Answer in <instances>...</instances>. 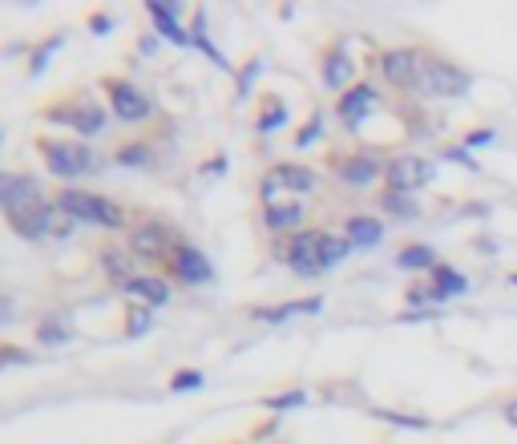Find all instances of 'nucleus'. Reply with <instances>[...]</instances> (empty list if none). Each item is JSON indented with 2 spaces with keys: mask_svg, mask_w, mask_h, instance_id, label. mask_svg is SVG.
Wrapping results in <instances>:
<instances>
[{
  "mask_svg": "<svg viewBox=\"0 0 517 444\" xmlns=\"http://www.w3.org/2000/svg\"><path fill=\"white\" fill-rule=\"evenodd\" d=\"M53 202L65 214H73L77 222H89V227H97V231H122L126 227V210L106 194H93V190H81V186H61Z\"/></svg>",
  "mask_w": 517,
  "mask_h": 444,
  "instance_id": "f257e3e1",
  "label": "nucleus"
},
{
  "mask_svg": "<svg viewBox=\"0 0 517 444\" xmlns=\"http://www.w3.org/2000/svg\"><path fill=\"white\" fill-rule=\"evenodd\" d=\"M45 122L73 130V134L85 142V138L106 134V126H110V109L101 105V101H93V97H69V101H57V105L45 109Z\"/></svg>",
  "mask_w": 517,
  "mask_h": 444,
  "instance_id": "f03ea898",
  "label": "nucleus"
},
{
  "mask_svg": "<svg viewBox=\"0 0 517 444\" xmlns=\"http://www.w3.org/2000/svg\"><path fill=\"white\" fill-rule=\"evenodd\" d=\"M41 158H45V170H49L53 178H65V186L77 182V178H85V174H97V170H101V158H97L85 142L41 138Z\"/></svg>",
  "mask_w": 517,
  "mask_h": 444,
  "instance_id": "7ed1b4c3",
  "label": "nucleus"
},
{
  "mask_svg": "<svg viewBox=\"0 0 517 444\" xmlns=\"http://www.w3.org/2000/svg\"><path fill=\"white\" fill-rule=\"evenodd\" d=\"M178 243H182L178 231L170 227V222H162V218H138L134 227L126 231L130 255H134V259H146V263H158V259L166 263Z\"/></svg>",
  "mask_w": 517,
  "mask_h": 444,
  "instance_id": "20e7f679",
  "label": "nucleus"
},
{
  "mask_svg": "<svg viewBox=\"0 0 517 444\" xmlns=\"http://www.w3.org/2000/svg\"><path fill=\"white\" fill-rule=\"evenodd\" d=\"M49 202L53 198H45V190L33 174H0V210H5L9 222L25 218V214H37Z\"/></svg>",
  "mask_w": 517,
  "mask_h": 444,
  "instance_id": "39448f33",
  "label": "nucleus"
},
{
  "mask_svg": "<svg viewBox=\"0 0 517 444\" xmlns=\"http://www.w3.org/2000/svg\"><path fill=\"white\" fill-rule=\"evenodd\" d=\"M320 186V178L307 170V166H291V162H275L267 174H263V206H275V202H287L295 194H312Z\"/></svg>",
  "mask_w": 517,
  "mask_h": 444,
  "instance_id": "423d86ee",
  "label": "nucleus"
},
{
  "mask_svg": "<svg viewBox=\"0 0 517 444\" xmlns=\"http://www.w3.org/2000/svg\"><path fill=\"white\" fill-rule=\"evenodd\" d=\"M469 89H473V77L461 65L441 61V57H425L417 93H425V97H465Z\"/></svg>",
  "mask_w": 517,
  "mask_h": 444,
  "instance_id": "0eeeda50",
  "label": "nucleus"
},
{
  "mask_svg": "<svg viewBox=\"0 0 517 444\" xmlns=\"http://www.w3.org/2000/svg\"><path fill=\"white\" fill-rule=\"evenodd\" d=\"M106 97H110V114L118 118V122H126V126H142V122H150L154 118V97L150 93H142L134 81H106Z\"/></svg>",
  "mask_w": 517,
  "mask_h": 444,
  "instance_id": "6e6552de",
  "label": "nucleus"
},
{
  "mask_svg": "<svg viewBox=\"0 0 517 444\" xmlns=\"http://www.w3.org/2000/svg\"><path fill=\"white\" fill-rule=\"evenodd\" d=\"M433 178H437V166L429 162V158H421V154H396V158H388V170H384V190H400V194H417V190H425V186H433Z\"/></svg>",
  "mask_w": 517,
  "mask_h": 444,
  "instance_id": "1a4fd4ad",
  "label": "nucleus"
},
{
  "mask_svg": "<svg viewBox=\"0 0 517 444\" xmlns=\"http://www.w3.org/2000/svg\"><path fill=\"white\" fill-rule=\"evenodd\" d=\"M166 275H170V283H182V287H206V283H215V263L194 243H178L166 259Z\"/></svg>",
  "mask_w": 517,
  "mask_h": 444,
  "instance_id": "9d476101",
  "label": "nucleus"
},
{
  "mask_svg": "<svg viewBox=\"0 0 517 444\" xmlns=\"http://www.w3.org/2000/svg\"><path fill=\"white\" fill-rule=\"evenodd\" d=\"M388 170V158L372 154V150H356V154H336L332 158V174L340 182H348L352 190H368L372 182H380Z\"/></svg>",
  "mask_w": 517,
  "mask_h": 444,
  "instance_id": "9b49d317",
  "label": "nucleus"
},
{
  "mask_svg": "<svg viewBox=\"0 0 517 444\" xmlns=\"http://www.w3.org/2000/svg\"><path fill=\"white\" fill-rule=\"evenodd\" d=\"M421 69H425V53H417V49H388V53H380V77L388 85H396V89L417 93Z\"/></svg>",
  "mask_w": 517,
  "mask_h": 444,
  "instance_id": "f8f14e48",
  "label": "nucleus"
},
{
  "mask_svg": "<svg viewBox=\"0 0 517 444\" xmlns=\"http://www.w3.org/2000/svg\"><path fill=\"white\" fill-rule=\"evenodd\" d=\"M320 239L324 231H299L287 239V251H283V263L299 275V279H320L324 267H320Z\"/></svg>",
  "mask_w": 517,
  "mask_h": 444,
  "instance_id": "ddd939ff",
  "label": "nucleus"
},
{
  "mask_svg": "<svg viewBox=\"0 0 517 444\" xmlns=\"http://www.w3.org/2000/svg\"><path fill=\"white\" fill-rule=\"evenodd\" d=\"M376 109H380V89H376L372 81H356V85L336 101V114H340V122H344L352 134L364 126L368 114H376Z\"/></svg>",
  "mask_w": 517,
  "mask_h": 444,
  "instance_id": "4468645a",
  "label": "nucleus"
},
{
  "mask_svg": "<svg viewBox=\"0 0 517 444\" xmlns=\"http://www.w3.org/2000/svg\"><path fill=\"white\" fill-rule=\"evenodd\" d=\"M320 81H324V89H332V93H340V97L356 85V61H352V53H348L344 41L324 53V61H320Z\"/></svg>",
  "mask_w": 517,
  "mask_h": 444,
  "instance_id": "2eb2a0df",
  "label": "nucleus"
},
{
  "mask_svg": "<svg viewBox=\"0 0 517 444\" xmlns=\"http://www.w3.org/2000/svg\"><path fill=\"white\" fill-rule=\"evenodd\" d=\"M146 13H150V21H154V29L166 37V41H174V45H194V37L182 29V5L178 0H150L146 5Z\"/></svg>",
  "mask_w": 517,
  "mask_h": 444,
  "instance_id": "dca6fc26",
  "label": "nucleus"
},
{
  "mask_svg": "<svg viewBox=\"0 0 517 444\" xmlns=\"http://www.w3.org/2000/svg\"><path fill=\"white\" fill-rule=\"evenodd\" d=\"M303 202L299 198H287V202H275V206H263V227L271 235H299L303 227Z\"/></svg>",
  "mask_w": 517,
  "mask_h": 444,
  "instance_id": "f3484780",
  "label": "nucleus"
},
{
  "mask_svg": "<svg viewBox=\"0 0 517 444\" xmlns=\"http://www.w3.org/2000/svg\"><path fill=\"white\" fill-rule=\"evenodd\" d=\"M384 222L376 218V214H352L348 222H344V239L352 243V251H372V247H380L384 243Z\"/></svg>",
  "mask_w": 517,
  "mask_h": 444,
  "instance_id": "a211bd4d",
  "label": "nucleus"
},
{
  "mask_svg": "<svg viewBox=\"0 0 517 444\" xmlns=\"http://www.w3.org/2000/svg\"><path fill=\"white\" fill-rule=\"evenodd\" d=\"M126 295L130 303H146V307H166L170 295H174V283L162 279V275H134L126 283Z\"/></svg>",
  "mask_w": 517,
  "mask_h": 444,
  "instance_id": "6ab92c4d",
  "label": "nucleus"
},
{
  "mask_svg": "<svg viewBox=\"0 0 517 444\" xmlns=\"http://www.w3.org/2000/svg\"><path fill=\"white\" fill-rule=\"evenodd\" d=\"M134 255H130V247H101L97 251V263H101V271H106V279L110 283H118L122 291H126V283L134 279V263H130Z\"/></svg>",
  "mask_w": 517,
  "mask_h": 444,
  "instance_id": "aec40b11",
  "label": "nucleus"
},
{
  "mask_svg": "<svg viewBox=\"0 0 517 444\" xmlns=\"http://www.w3.org/2000/svg\"><path fill=\"white\" fill-rule=\"evenodd\" d=\"M316 311H324V299H291V303H279V307H255V319L259 323H283V319L316 315Z\"/></svg>",
  "mask_w": 517,
  "mask_h": 444,
  "instance_id": "412c9836",
  "label": "nucleus"
},
{
  "mask_svg": "<svg viewBox=\"0 0 517 444\" xmlns=\"http://www.w3.org/2000/svg\"><path fill=\"white\" fill-rule=\"evenodd\" d=\"M429 283L437 287L441 299H461V295H469V279H465L457 267H449V263H437L433 275H429Z\"/></svg>",
  "mask_w": 517,
  "mask_h": 444,
  "instance_id": "4be33fe9",
  "label": "nucleus"
},
{
  "mask_svg": "<svg viewBox=\"0 0 517 444\" xmlns=\"http://www.w3.org/2000/svg\"><path fill=\"white\" fill-rule=\"evenodd\" d=\"M380 210H384L388 218H400V222L421 218V202L412 198V194H400V190H384V194H380Z\"/></svg>",
  "mask_w": 517,
  "mask_h": 444,
  "instance_id": "5701e85b",
  "label": "nucleus"
},
{
  "mask_svg": "<svg viewBox=\"0 0 517 444\" xmlns=\"http://www.w3.org/2000/svg\"><path fill=\"white\" fill-rule=\"evenodd\" d=\"M396 267H400V271H429V275H433V267H437V251H433V247H425V243H408V247L396 255Z\"/></svg>",
  "mask_w": 517,
  "mask_h": 444,
  "instance_id": "b1692460",
  "label": "nucleus"
},
{
  "mask_svg": "<svg viewBox=\"0 0 517 444\" xmlns=\"http://www.w3.org/2000/svg\"><path fill=\"white\" fill-rule=\"evenodd\" d=\"M348 255H352V243H348L344 235H336V231H324V239H320V267L332 271V267H340Z\"/></svg>",
  "mask_w": 517,
  "mask_h": 444,
  "instance_id": "393cba45",
  "label": "nucleus"
},
{
  "mask_svg": "<svg viewBox=\"0 0 517 444\" xmlns=\"http://www.w3.org/2000/svg\"><path fill=\"white\" fill-rule=\"evenodd\" d=\"M37 344H45V348H61V344H69L73 340V331H69V323L65 319H57V315H49V319H41L37 323Z\"/></svg>",
  "mask_w": 517,
  "mask_h": 444,
  "instance_id": "a878e982",
  "label": "nucleus"
},
{
  "mask_svg": "<svg viewBox=\"0 0 517 444\" xmlns=\"http://www.w3.org/2000/svg\"><path fill=\"white\" fill-rule=\"evenodd\" d=\"M279 126H287V105L279 97H263V114L255 118V130L259 134H275Z\"/></svg>",
  "mask_w": 517,
  "mask_h": 444,
  "instance_id": "bb28decb",
  "label": "nucleus"
},
{
  "mask_svg": "<svg viewBox=\"0 0 517 444\" xmlns=\"http://www.w3.org/2000/svg\"><path fill=\"white\" fill-rule=\"evenodd\" d=\"M114 158H118V166H126V170H146V166H154V146H146V142H126Z\"/></svg>",
  "mask_w": 517,
  "mask_h": 444,
  "instance_id": "cd10ccee",
  "label": "nucleus"
},
{
  "mask_svg": "<svg viewBox=\"0 0 517 444\" xmlns=\"http://www.w3.org/2000/svg\"><path fill=\"white\" fill-rule=\"evenodd\" d=\"M73 227H77V218L65 214L57 202H49V210H45V231H49V239H69Z\"/></svg>",
  "mask_w": 517,
  "mask_h": 444,
  "instance_id": "c85d7f7f",
  "label": "nucleus"
},
{
  "mask_svg": "<svg viewBox=\"0 0 517 444\" xmlns=\"http://www.w3.org/2000/svg\"><path fill=\"white\" fill-rule=\"evenodd\" d=\"M154 327V307H146V303H130L126 307V336H146V331Z\"/></svg>",
  "mask_w": 517,
  "mask_h": 444,
  "instance_id": "c756f323",
  "label": "nucleus"
},
{
  "mask_svg": "<svg viewBox=\"0 0 517 444\" xmlns=\"http://www.w3.org/2000/svg\"><path fill=\"white\" fill-rule=\"evenodd\" d=\"M404 299H408V307H412V311H433L437 303H445V299L437 295V287H433V283H417V287H408V295H404Z\"/></svg>",
  "mask_w": 517,
  "mask_h": 444,
  "instance_id": "7c9ffc66",
  "label": "nucleus"
},
{
  "mask_svg": "<svg viewBox=\"0 0 517 444\" xmlns=\"http://www.w3.org/2000/svg\"><path fill=\"white\" fill-rule=\"evenodd\" d=\"M320 134H324V114H320V109H316V114H312V118H307V122H303V130L295 134V146H299V150H307V146H312V142H320Z\"/></svg>",
  "mask_w": 517,
  "mask_h": 444,
  "instance_id": "2f4dec72",
  "label": "nucleus"
},
{
  "mask_svg": "<svg viewBox=\"0 0 517 444\" xmlns=\"http://www.w3.org/2000/svg\"><path fill=\"white\" fill-rule=\"evenodd\" d=\"M61 45H65V37H49L45 45H37V49H33V57H29V69H33V73H45L49 57H53V53H57Z\"/></svg>",
  "mask_w": 517,
  "mask_h": 444,
  "instance_id": "473e14b6",
  "label": "nucleus"
},
{
  "mask_svg": "<svg viewBox=\"0 0 517 444\" xmlns=\"http://www.w3.org/2000/svg\"><path fill=\"white\" fill-rule=\"evenodd\" d=\"M303 400H307V392H303V388H291V392H283V396H267L263 404H267L271 412H283V408H299Z\"/></svg>",
  "mask_w": 517,
  "mask_h": 444,
  "instance_id": "72a5a7b5",
  "label": "nucleus"
},
{
  "mask_svg": "<svg viewBox=\"0 0 517 444\" xmlns=\"http://www.w3.org/2000/svg\"><path fill=\"white\" fill-rule=\"evenodd\" d=\"M190 388H202V372H194V368H182V372L170 380V392H190Z\"/></svg>",
  "mask_w": 517,
  "mask_h": 444,
  "instance_id": "f704fd0d",
  "label": "nucleus"
},
{
  "mask_svg": "<svg viewBox=\"0 0 517 444\" xmlns=\"http://www.w3.org/2000/svg\"><path fill=\"white\" fill-rule=\"evenodd\" d=\"M376 416H380V420H388V424H400V428H429V420H425V416H400V412H384V408H380Z\"/></svg>",
  "mask_w": 517,
  "mask_h": 444,
  "instance_id": "c9c22d12",
  "label": "nucleus"
},
{
  "mask_svg": "<svg viewBox=\"0 0 517 444\" xmlns=\"http://www.w3.org/2000/svg\"><path fill=\"white\" fill-rule=\"evenodd\" d=\"M493 142H497L493 130H469L465 134V150H481V146H493Z\"/></svg>",
  "mask_w": 517,
  "mask_h": 444,
  "instance_id": "e433bc0d",
  "label": "nucleus"
},
{
  "mask_svg": "<svg viewBox=\"0 0 517 444\" xmlns=\"http://www.w3.org/2000/svg\"><path fill=\"white\" fill-rule=\"evenodd\" d=\"M0 364H29V356H25L21 348H13V344H5V348H0Z\"/></svg>",
  "mask_w": 517,
  "mask_h": 444,
  "instance_id": "4c0bfd02",
  "label": "nucleus"
},
{
  "mask_svg": "<svg viewBox=\"0 0 517 444\" xmlns=\"http://www.w3.org/2000/svg\"><path fill=\"white\" fill-rule=\"evenodd\" d=\"M259 69H263V61H251V65L243 69V77H239V97H247V89H251V81H255Z\"/></svg>",
  "mask_w": 517,
  "mask_h": 444,
  "instance_id": "58836bf2",
  "label": "nucleus"
},
{
  "mask_svg": "<svg viewBox=\"0 0 517 444\" xmlns=\"http://www.w3.org/2000/svg\"><path fill=\"white\" fill-rule=\"evenodd\" d=\"M445 158H449V162H461L465 170H477V162H473V154H469V150H461V146H457V150L449 146V150H445Z\"/></svg>",
  "mask_w": 517,
  "mask_h": 444,
  "instance_id": "ea45409f",
  "label": "nucleus"
},
{
  "mask_svg": "<svg viewBox=\"0 0 517 444\" xmlns=\"http://www.w3.org/2000/svg\"><path fill=\"white\" fill-rule=\"evenodd\" d=\"M89 29H93V33H110V29H114V17L93 13V17H89Z\"/></svg>",
  "mask_w": 517,
  "mask_h": 444,
  "instance_id": "a19ab883",
  "label": "nucleus"
},
{
  "mask_svg": "<svg viewBox=\"0 0 517 444\" xmlns=\"http://www.w3.org/2000/svg\"><path fill=\"white\" fill-rule=\"evenodd\" d=\"M505 420L517 428V400H509V404H505Z\"/></svg>",
  "mask_w": 517,
  "mask_h": 444,
  "instance_id": "79ce46f5",
  "label": "nucleus"
},
{
  "mask_svg": "<svg viewBox=\"0 0 517 444\" xmlns=\"http://www.w3.org/2000/svg\"><path fill=\"white\" fill-rule=\"evenodd\" d=\"M223 170H227V162H223V158H215L211 166H206V174H223Z\"/></svg>",
  "mask_w": 517,
  "mask_h": 444,
  "instance_id": "37998d69",
  "label": "nucleus"
},
{
  "mask_svg": "<svg viewBox=\"0 0 517 444\" xmlns=\"http://www.w3.org/2000/svg\"><path fill=\"white\" fill-rule=\"evenodd\" d=\"M509 283H513V287H517V275H509Z\"/></svg>",
  "mask_w": 517,
  "mask_h": 444,
  "instance_id": "c03bdc74",
  "label": "nucleus"
}]
</instances>
